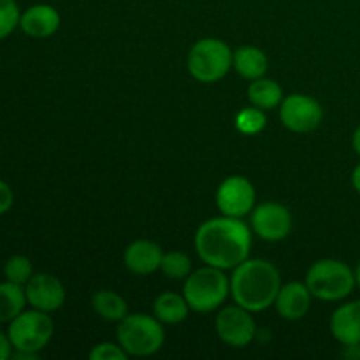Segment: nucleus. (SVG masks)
Returning <instances> with one entry per match:
<instances>
[{
	"label": "nucleus",
	"instance_id": "f257e3e1",
	"mask_svg": "<svg viewBox=\"0 0 360 360\" xmlns=\"http://www.w3.org/2000/svg\"><path fill=\"white\" fill-rule=\"evenodd\" d=\"M252 248V232L239 218L221 217L204 221L195 234L200 260L218 269H234L245 262Z\"/></svg>",
	"mask_w": 360,
	"mask_h": 360
},
{
	"label": "nucleus",
	"instance_id": "f03ea898",
	"mask_svg": "<svg viewBox=\"0 0 360 360\" xmlns=\"http://www.w3.org/2000/svg\"><path fill=\"white\" fill-rule=\"evenodd\" d=\"M281 288V278L276 267L267 260H250L234 267L231 278V294L236 304L259 313L274 304Z\"/></svg>",
	"mask_w": 360,
	"mask_h": 360
},
{
	"label": "nucleus",
	"instance_id": "7ed1b4c3",
	"mask_svg": "<svg viewBox=\"0 0 360 360\" xmlns=\"http://www.w3.org/2000/svg\"><path fill=\"white\" fill-rule=\"evenodd\" d=\"M116 336L120 347L132 357H150L157 354L165 340L160 320L143 313L127 315L120 320Z\"/></svg>",
	"mask_w": 360,
	"mask_h": 360
},
{
	"label": "nucleus",
	"instance_id": "20e7f679",
	"mask_svg": "<svg viewBox=\"0 0 360 360\" xmlns=\"http://www.w3.org/2000/svg\"><path fill=\"white\" fill-rule=\"evenodd\" d=\"M231 292V281L221 269L213 266L202 267L186 278L183 295L190 309L197 313H210L220 308Z\"/></svg>",
	"mask_w": 360,
	"mask_h": 360
},
{
	"label": "nucleus",
	"instance_id": "39448f33",
	"mask_svg": "<svg viewBox=\"0 0 360 360\" xmlns=\"http://www.w3.org/2000/svg\"><path fill=\"white\" fill-rule=\"evenodd\" d=\"M355 273L341 260L323 259L313 264L306 274V285L313 297L322 301H341L355 287Z\"/></svg>",
	"mask_w": 360,
	"mask_h": 360
},
{
	"label": "nucleus",
	"instance_id": "423d86ee",
	"mask_svg": "<svg viewBox=\"0 0 360 360\" xmlns=\"http://www.w3.org/2000/svg\"><path fill=\"white\" fill-rule=\"evenodd\" d=\"M234 53L220 39H200L188 53V70L200 83H217L231 70Z\"/></svg>",
	"mask_w": 360,
	"mask_h": 360
},
{
	"label": "nucleus",
	"instance_id": "0eeeda50",
	"mask_svg": "<svg viewBox=\"0 0 360 360\" xmlns=\"http://www.w3.org/2000/svg\"><path fill=\"white\" fill-rule=\"evenodd\" d=\"M53 330L55 326L48 313L34 308L30 311H21L16 319L11 320L7 336L14 350L39 354L49 343Z\"/></svg>",
	"mask_w": 360,
	"mask_h": 360
},
{
	"label": "nucleus",
	"instance_id": "6e6552de",
	"mask_svg": "<svg viewBox=\"0 0 360 360\" xmlns=\"http://www.w3.org/2000/svg\"><path fill=\"white\" fill-rule=\"evenodd\" d=\"M280 118L288 130L297 134L313 132L323 118L322 105L308 95L294 94L281 102Z\"/></svg>",
	"mask_w": 360,
	"mask_h": 360
},
{
	"label": "nucleus",
	"instance_id": "1a4fd4ad",
	"mask_svg": "<svg viewBox=\"0 0 360 360\" xmlns=\"http://www.w3.org/2000/svg\"><path fill=\"white\" fill-rule=\"evenodd\" d=\"M217 334L229 347L243 348L255 338L257 326L248 309L241 306H227L217 316Z\"/></svg>",
	"mask_w": 360,
	"mask_h": 360
},
{
	"label": "nucleus",
	"instance_id": "9d476101",
	"mask_svg": "<svg viewBox=\"0 0 360 360\" xmlns=\"http://www.w3.org/2000/svg\"><path fill=\"white\" fill-rule=\"evenodd\" d=\"M255 204V188L243 176H231L225 179L217 192V206L224 217L243 218Z\"/></svg>",
	"mask_w": 360,
	"mask_h": 360
},
{
	"label": "nucleus",
	"instance_id": "9b49d317",
	"mask_svg": "<svg viewBox=\"0 0 360 360\" xmlns=\"http://www.w3.org/2000/svg\"><path fill=\"white\" fill-rule=\"evenodd\" d=\"M252 227L266 241H281L290 234V211L278 202H264L252 213Z\"/></svg>",
	"mask_w": 360,
	"mask_h": 360
},
{
	"label": "nucleus",
	"instance_id": "f8f14e48",
	"mask_svg": "<svg viewBox=\"0 0 360 360\" xmlns=\"http://www.w3.org/2000/svg\"><path fill=\"white\" fill-rule=\"evenodd\" d=\"M25 294H27V302L32 308L44 313L56 311L65 302V288H63L62 281L46 273L34 274L25 285Z\"/></svg>",
	"mask_w": 360,
	"mask_h": 360
},
{
	"label": "nucleus",
	"instance_id": "ddd939ff",
	"mask_svg": "<svg viewBox=\"0 0 360 360\" xmlns=\"http://www.w3.org/2000/svg\"><path fill=\"white\" fill-rule=\"evenodd\" d=\"M60 27V14L49 4H35L28 7L20 18V28L34 39H46Z\"/></svg>",
	"mask_w": 360,
	"mask_h": 360
},
{
	"label": "nucleus",
	"instance_id": "4468645a",
	"mask_svg": "<svg viewBox=\"0 0 360 360\" xmlns=\"http://www.w3.org/2000/svg\"><path fill=\"white\" fill-rule=\"evenodd\" d=\"M274 306L285 320H301L309 311L311 292L306 283L292 281V283H287L280 288Z\"/></svg>",
	"mask_w": 360,
	"mask_h": 360
},
{
	"label": "nucleus",
	"instance_id": "2eb2a0df",
	"mask_svg": "<svg viewBox=\"0 0 360 360\" xmlns=\"http://www.w3.org/2000/svg\"><path fill=\"white\" fill-rule=\"evenodd\" d=\"M162 248L153 241H148V239H139V241H134L129 248L125 250V266L130 273L139 274V276H146V274L155 273L157 269H160L162 264Z\"/></svg>",
	"mask_w": 360,
	"mask_h": 360
},
{
	"label": "nucleus",
	"instance_id": "dca6fc26",
	"mask_svg": "<svg viewBox=\"0 0 360 360\" xmlns=\"http://www.w3.org/2000/svg\"><path fill=\"white\" fill-rule=\"evenodd\" d=\"M330 333L343 347L360 343V301L340 306L330 319Z\"/></svg>",
	"mask_w": 360,
	"mask_h": 360
},
{
	"label": "nucleus",
	"instance_id": "f3484780",
	"mask_svg": "<svg viewBox=\"0 0 360 360\" xmlns=\"http://www.w3.org/2000/svg\"><path fill=\"white\" fill-rule=\"evenodd\" d=\"M232 67L245 79H259L267 70V56L255 46H241L236 49Z\"/></svg>",
	"mask_w": 360,
	"mask_h": 360
},
{
	"label": "nucleus",
	"instance_id": "a211bd4d",
	"mask_svg": "<svg viewBox=\"0 0 360 360\" xmlns=\"http://www.w3.org/2000/svg\"><path fill=\"white\" fill-rule=\"evenodd\" d=\"M155 316L160 320L162 323H174L183 322L188 316V302H186L185 295H179L176 292H164L155 299Z\"/></svg>",
	"mask_w": 360,
	"mask_h": 360
},
{
	"label": "nucleus",
	"instance_id": "6ab92c4d",
	"mask_svg": "<svg viewBox=\"0 0 360 360\" xmlns=\"http://www.w3.org/2000/svg\"><path fill=\"white\" fill-rule=\"evenodd\" d=\"M27 304V294L23 285L13 281L0 283V323H9L16 319Z\"/></svg>",
	"mask_w": 360,
	"mask_h": 360
},
{
	"label": "nucleus",
	"instance_id": "aec40b11",
	"mask_svg": "<svg viewBox=\"0 0 360 360\" xmlns=\"http://www.w3.org/2000/svg\"><path fill=\"white\" fill-rule=\"evenodd\" d=\"M248 98L255 108L262 109V111H269V109L278 108V104L283 98V90L280 84L273 79H253V83L248 88Z\"/></svg>",
	"mask_w": 360,
	"mask_h": 360
},
{
	"label": "nucleus",
	"instance_id": "412c9836",
	"mask_svg": "<svg viewBox=\"0 0 360 360\" xmlns=\"http://www.w3.org/2000/svg\"><path fill=\"white\" fill-rule=\"evenodd\" d=\"M95 313L108 322H120L127 316V302L120 294L112 290H98L91 297Z\"/></svg>",
	"mask_w": 360,
	"mask_h": 360
},
{
	"label": "nucleus",
	"instance_id": "4be33fe9",
	"mask_svg": "<svg viewBox=\"0 0 360 360\" xmlns=\"http://www.w3.org/2000/svg\"><path fill=\"white\" fill-rule=\"evenodd\" d=\"M160 269L171 280H186L190 273H192V260H190L188 255L181 252L164 253Z\"/></svg>",
	"mask_w": 360,
	"mask_h": 360
},
{
	"label": "nucleus",
	"instance_id": "5701e85b",
	"mask_svg": "<svg viewBox=\"0 0 360 360\" xmlns=\"http://www.w3.org/2000/svg\"><path fill=\"white\" fill-rule=\"evenodd\" d=\"M4 274L7 281L16 285H27L28 280L34 276L32 273V262L23 255H13L4 266Z\"/></svg>",
	"mask_w": 360,
	"mask_h": 360
},
{
	"label": "nucleus",
	"instance_id": "b1692460",
	"mask_svg": "<svg viewBox=\"0 0 360 360\" xmlns=\"http://www.w3.org/2000/svg\"><path fill=\"white\" fill-rule=\"evenodd\" d=\"M20 7L16 0H0V41L20 27Z\"/></svg>",
	"mask_w": 360,
	"mask_h": 360
},
{
	"label": "nucleus",
	"instance_id": "393cba45",
	"mask_svg": "<svg viewBox=\"0 0 360 360\" xmlns=\"http://www.w3.org/2000/svg\"><path fill=\"white\" fill-rule=\"evenodd\" d=\"M236 125L243 134H257L266 127V116L259 108L245 109L236 118Z\"/></svg>",
	"mask_w": 360,
	"mask_h": 360
},
{
	"label": "nucleus",
	"instance_id": "a878e982",
	"mask_svg": "<svg viewBox=\"0 0 360 360\" xmlns=\"http://www.w3.org/2000/svg\"><path fill=\"white\" fill-rule=\"evenodd\" d=\"M90 360H127V352L120 345L101 343L91 348Z\"/></svg>",
	"mask_w": 360,
	"mask_h": 360
},
{
	"label": "nucleus",
	"instance_id": "bb28decb",
	"mask_svg": "<svg viewBox=\"0 0 360 360\" xmlns=\"http://www.w3.org/2000/svg\"><path fill=\"white\" fill-rule=\"evenodd\" d=\"M13 202H14L13 190H11V186L7 185L6 181L0 179V214L7 213V211L11 210V206H13Z\"/></svg>",
	"mask_w": 360,
	"mask_h": 360
},
{
	"label": "nucleus",
	"instance_id": "cd10ccee",
	"mask_svg": "<svg viewBox=\"0 0 360 360\" xmlns=\"http://www.w3.org/2000/svg\"><path fill=\"white\" fill-rule=\"evenodd\" d=\"M13 357V345L7 334L0 330V360H7Z\"/></svg>",
	"mask_w": 360,
	"mask_h": 360
},
{
	"label": "nucleus",
	"instance_id": "c85d7f7f",
	"mask_svg": "<svg viewBox=\"0 0 360 360\" xmlns=\"http://www.w3.org/2000/svg\"><path fill=\"white\" fill-rule=\"evenodd\" d=\"M345 355L350 359L360 360V343L354 345V347H345Z\"/></svg>",
	"mask_w": 360,
	"mask_h": 360
},
{
	"label": "nucleus",
	"instance_id": "c756f323",
	"mask_svg": "<svg viewBox=\"0 0 360 360\" xmlns=\"http://www.w3.org/2000/svg\"><path fill=\"white\" fill-rule=\"evenodd\" d=\"M13 359H16V360H35V359H39V355L32 354V352H18L16 350V354H13Z\"/></svg>",
	"mask_w": 360,
	"mask_h": 360
},
{
	"label": "nucleus",
	"instance_id": "7c9ffc66",
	"mask_svg": "<svg viewBox=\"0 0 360 360\" xmlns=\"http://www.w3.org/2000/svg\"><path fill=\"white\" fill-rule=\"evenodd\" d=\"M352 185H354V188L357 190V193L360 195V164L352 172Z\"/></svg>",
	"mask_w": 360,
	"mask_h": 360
},
{
	"label": "nucleus",
	"instance_id": "2f4dec72",
	"mask_svg": "<svg viewBox=\"0 0 360 360\" xmlns=\"http://www.w3.org/2000/svg\"><path fill=\"white\" fill-rule=\"evenodd\" d=\"M352 144H354L355 153L360 155V125L357 127V130L354 132V139H352Z\"/></svg>",
	"mask_w": 360,
	"mask_h": 360
},
{
	"label": "nucleus",
	"instance_id": "473e14b6",
	"mask_svg": "<svg viewBox=\"0 0 360 360\" xmlns=\"http://www.w3.org/2000/svg\"><path fill=\"white\" fill-rule=\"evenodd\" d=\"M355 281H357V285L360 287V262H359L357 269H355Z\"/></svg>",
	"mask_w": 360,
	"mask_h": 360
}]
</instances>
